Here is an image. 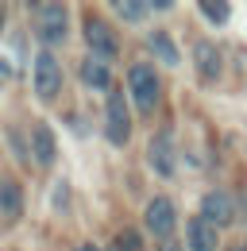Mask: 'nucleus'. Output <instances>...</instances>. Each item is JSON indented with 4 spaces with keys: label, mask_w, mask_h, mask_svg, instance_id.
Masks as SVG:
<instances>
[{
    "label": "nucleus",
    "mask_w": 247,
    "mask_h": 251,
    "mask_svg": "<svg viewBox=\"0 0 247 251\" xmlns=\"http://www.w3.org/2000/svg\"><path fill=\"white\" fill-rule=\"evenodd\" d=\"M127 85H131V97H135L139 112H143V116H151L154 108H158V93H162V81H158L154 66L135 62L131 70H127Z\"/></svg>",
    "instance_id": "nucleus-1"
},
{
    "label": "nucleus",
    "mask_w": 247,
    "mask_h": 251,
    "mask_svg": "<svg viewBox=\"0 0 247 251\" xmlns=\"http://www.w3.org/2000/svg\"><path fill=\"white\" fill-rule=\"evenodd\" d=\"M31 24H35V35L47 47H58V43H66V35H70V27H66V8L62 4H35L31 8Z\"/></svg>",
    "instance_id": "nucleus-2"
},
{
    "label": "nucleus",
    "mask_w": 247,
    "mask_h": 251,
    "mask_svg": "<svg viewBox=\"0 0 247 251\" xmlns=\"http://www.w3.org/2000/svg\"><path fill=\"white\" fill-rule=\"evenodd\" d=\"M85 43H89V50H93L97 62H112V58L120 54V39H116V31H112L104 20H97V16L85 20Z\"/></svg>",
    "instance_id": "nucleus-3"
},
{
    "label": "nucleus",
    "mask_w": 247,
    "mask_h": 251,
    "mask_svg": "<svg viewBox=\"0 0 247 251\" xmlns=\"http://www.w3.org/2000/svg\"><path fill=\"white\" fill-rule=\"evenodd\" d=\"M104 135L112 147H124L131 139V116H127V104L124 93H108V108H104Z\"/></svg>",
    "instance_id": "nucleus-4"
},
{
    "label": "nucleus",
    "mask_w": 247,
    "mask_h": 251,
    "mask_svg": "<svg viewBox=\"0 0 247 251\" xmlns=\"http://www.w3.org/2000/svg\"><path fill=\"white\" fill-rule=\"evenodd\" d=\"M143 224H147V232H151V236L166 240V236L174 232V224H178L174 201H170V197H151V201H147V213H143Z\"/></svg>",
    "instance_id": "nucleus-5"
},
{
    "label": "nucleus",
    "mask_w": 247,
    "mask_h": 251,
    "mask_svg": "<svg viewBox=\"0 0 247 251\" xmlns=\"http://www.w3.org/2000/svg\"><path fill=\"white\" fill-rule=\"evenodd\" d=\"M58 89H62V66L54 62L50 50H43V54L35 58V93L43 97V100H54Z\"/></svg>",
    "instance_id": "nucleus-6"
},
{
    "label": "nucleus",
    "mask_w": 247,
    "mask_h": 251,
    "mask_svg": "<svg viewBox=\"0 0 247 251\" xmlns=\"http://www.w3.org/2000/svg\"><path fill=\"white\" fill-rule=\"evenodd\" d=\"M201 217L209 220L213 228H224V224H232V220H236L232 197H228L224 189H209V193L201 197Z\"/></svg>",
    "instance_id": "nucleus-7"
},
{
    "label": "nucleus",
    "mask_w": 247,
    "mask_h": 251,
    "mask_svg": "<svg viewBox=\"0 0 247 251\" xmlns=\"http://www.w3.org/2000/svg\"><path fill=\"white\" fill-rule=\"evenodd\" d=\"M147 158H151V166H154V174H158V178H174L178 158H174V147H170V135H154Z\"/></svg>",
    "instance_id": "nucleus-8"
},
{
    "label": "nucleus",
    "mask_w": 247,
    "mask_h": 251,
    "mask_svg": "<svg viewBox=\"0 0 247 251\" xmlns=\"http://www.w3.org/2000/svg\"><path fill=\"white\" fill-rule=\"evenodd\" d=\"M185 248L189 251H216V228L205 217L185 220Z\"/></svg>",
    "instance_id": "nucleus-9"
},
{
    "label": "nucleus",
    "mask_w": 247,
    "mask_h": 251,
    "mask_svg": "<svg viewBox=\"0 0 247 251\" xmlns=\"http://www.w3.org/2000/svg\"><path fill=\"white\" fill-rule=\"evenodd\" d=\"M20 213H24V189H20V182L0 178V220L12 224V220H20Z\"/></svg>",
    "instance_id": "nucleus-10"
},
{
    "label": "nucleus",
    "mask_w": 247,
    "mask_h": 251,
    "mask_svg": "<svg viewBox=\"0 0 247 251\" xmlns=\"http://www.w3.org/2000/svg\"><path fill=\"white\" fill-rule=\"evenodd\" d=\"M193 62H197V74H201L205 81H216V77H220V50H216V43L201 39V43L193 47Z\"/></svg>",
    "instance_id": "nucleus-11"
},
{
    "label": "nucleus",
    "mask_w": 247,
    "mask_h": 251,
    "mask_svg": "<svg viewBox=\"0 0 247 251\" xmlns=\"http://www.w3.org/2000/svg\"><path fill=\"white\" fill-rule=\"evenodd\" d=\"M54 131L47 124H35L31 127V155H35V162H43V166H50L54 162Z\"/></svg>",
    "instance_id": "nucleus-12"
},
{
    "label": "nucleus",
    "mask_w": 247,
    "mask_h": 251,
    "mask_svg": "<svg viewBox=\"0 0 247 251\" xmlns=\"http://www.w3.org/2000/svg\"><path fill=\"white\" fill-rule=\"evenodd\" d=\"M81 85H89V89H112L108 66L97 62V58H85V62H81Z\"/></svg>",
    "instance_id": "nucleus-13"
},
{
    "label": "nucleus",
    "mask_w": 247,
    "mask_h": 251,
    "mask_svg": "<svg viewBox=\"0 0 247 251\" xmlns=\"http://www.w3.org/2000/svg\"><path fill=\"white\" fill-rule=\"evenodd\" d=\"M151 50H154V54H158L166 66H178V62H182V54H178L174 39H170L166 31H154V35H151Z\"/></svg>",
    "instance_id": "nucleus-14"
},
{
    "label": "nucleus",
    "mask_w": 247,
    "mask_h": 251,
    "mask_svg": "<svg viewBox=\"0 0 247 251\" xmlns=\"http://www.w3.org/2000/svg\"><path fill=\"white\" fill-rule=\"evenodd\" d=\"M116 12H120V20H127V24H143V20L151 16V4H131V0L124 4V0H120Z\"/></svg>",
    "instance_id": "nucleus-15"
},
{
    "label": "nucleus",
    "mask_w": 247,
    "mask_h": 251,
    "mask_svg": "<svg viewBox=\"0 0 247 251\" xmlns=\"http://www.w3.org/2000/svg\"><path fill=\"white\" fill-rule=\"evenodd\" d=\"M201 12H205L213 24H228V16H232L228 4H213V0H201Z\"/></svg>",
    "instance_id": "nucleus-16"
},
{
    "label": "nucleus",
    "mask_w": 247,
    "mask_h": 251,
    "mask_svg": "<svg viewBox=\"0 0 247 251\" xmlns=\"http://www.w3.org/2000/svg\"><path fill=\"white\" fill-rule=\"evenodd\" d=\"M116 251H143V240H139V232H120L116 236Z\"/></svg>",
    "instance_id": "nucleus-17"
},
{
    "label": "nucleus",
    "mask_w": 247,
    "mask_h": 251,
    "mask_svg": "<svg viewBox=\"0 0 247 251\" xmlns=\"http://www.w3.org/2000/svg\"><path fill=\"white\" fill-rule=\"evenodd\" d=\"M158 251H182V240H174V236H166V240H158Z\"/></svg>",
    "instance_id": "nucleus-18"
},
{
    "label": "nucleus",
    "mask_w": 247,
    "mask_h": 251,
    "mask_svg": "<svg viewBox=\"0 0 247 251\" xmlns=\"http://www.w3.org/2000/svg\"><path fill=\"white\" fill-rule=\"evenodd\" d=\"M4 77H8V66H4V62H0V81H4Z\"/></svg>",
    "instance_id": "nucleus-19"
},
{
    "label": "nucleus",
    "mask_w": 247,
    "mask_h": 251,
    "mask_svg": "<svg viewBox=\"0 0 247 251\" xmlns=\"http://www.w3.org/2000/svg\"><path fill=\"white\" fill-rule=\"evenodd\" d=\"M81 251H97V248H81Z\"/></svg>",
    "instance_id": "nucleus-20"
},
{
    "label": "nucleus",
    "mask_w": 247,
    "mask_h": 251,
    "mask_svg": "<svg viewBox=\"0 0 247 251\" xmlns=\"http://www.w3.org/2000/svg\"><path fill=\"white\" fill-rule=\"evenodd\" d=\"M240 251H247V244H244V248H240Z\"/></svg>",
    "instance_id": "nucleus-21"
},
{
    "label": "nucleus",
    "mask_w": 247,
    "mask_h": 251,
    "mask_svg": "<svg viewBox=\"0 0 247 251\" xmlns=\"http://www.w3.org/2000/svg\"><path fill=\"white\" fill-rule=\"evenodd\" d=\"M0 20H4V12H0Z\"/></svg>",
    "instance_id": "nucleus-22"
}]
</instances>
